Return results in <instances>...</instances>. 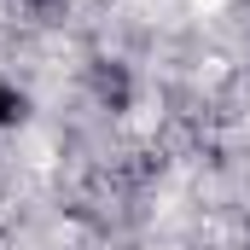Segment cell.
I'll return each mask as SVG.
<instances>
[{"label": "cell", "instance_id": "obj_1", "mask_svg": "<svg viewBox=\"0 0 250 250\" xmlns=\"http://www.w3.org/2000/svg\"><path fill=\"white\" fill-rule=\"evenodd\" d=\"M192 12H204V18H209V12H227V6H233V0H187Z\"/></svg>", "mask_w": 250, "mask_h": 250}]
</instances>
